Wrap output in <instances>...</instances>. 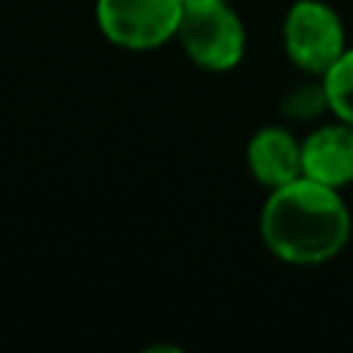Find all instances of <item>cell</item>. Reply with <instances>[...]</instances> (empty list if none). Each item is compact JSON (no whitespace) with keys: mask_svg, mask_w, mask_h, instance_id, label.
Returning <instances> with one entry per match:
<instances>
[{"mask_svg":"<svg viewBox=\"0 0 353 353\" xmlns=\"http://www.w3.org/2000/svg\"><path fill=\"white\" fill-rule=\"evenodd\" d=\"M182 0H97V25L121 50L146 52L176 39Z\"/></svg>","mask_w":353,"mask_h":353,"instance_id":"2","label":"cell"},{"mask_svg":"<svg viewBox=\"0 0 353 353\" xmlns=\"http://www.w3.org/2000/svg\"><path fill=\"white\" fill-rule=\"evenodd\" d=\"M176 39L185 55L207 72H229L245 55V28L226 3L185 8Z\"/></svg>","mask_w":353,"mask_h":353,"instance_id":"4","label":"cell"},{"mask_svg":"<svg viewBox=\"0 0 353 353\" xmlns=\"http://www.w3.org/2000/svg\"><path fill=\"white\" fill-rule=\"evenodd\" d=\"M281 39L287 58L314 77H320L347 50L345 25L323 0H295L287 8Z\"/></svg>","mask_w":353,"mask_h":353,"instance_id":"3","label":"cell"},{"mask_svg":"<svg viewBox=\"0 0 353 353\" xmlns=\"http://www.w3.org/2000/svg\"><path fill=\"white\" fill-rule=\"evenodd\" d=\"M328 110L353 124V47H347L323 74H320Z\"/></svg>","mask_w":353,"mask_h":353,"instance_id":"7","label":"cell"},{"mask_svg":"<svg viewBox=\"0 0 353 353\" xmlns=\"http://www.w3.org/2000/svg\"><path fill=\"white\" fill-rule=\"evenodd\" d=\"M303 176L342 190L353 182V124L336 119L334 124L317 127L301 141Z\"/></svg>","mask_w":353,"mask_h":353,"instance_id":"5","label":"cell"},{"mask_svg":"<svg viewBox=\"0 0 353 353\" xmlns=\"http://www.w3.org/2000/svg\"><path fill=\"white\" fill-rule=\"evenodd\" d=\"M353 218L336 188L298 176L265 199L259 237L287 265H323L350 240Z\"/></svg>","mask_w":353,"mask_h":353,"instance_id":"1","label":"cell"},{"mask_svg":"<svg viewBox=\"0 0 353 353\" xmlns=\"http://www.w3.org/2000/svg\"><path fill=\"white\" fill-rule=\"evenodd\" d=\"M226 0H182V8H207V6H218Z\"/></svg>","mask_w":353,"mask_h":353,"instance_id":"8","label":"cell"},{"mask_svg":"<svg viewBox=\"0 0 353 353\" xmlns=\"http://www.w3.org/2000/svg\"><path fill=\"white\" fill-rule=\"evenodd\" d=\"M245 163L251 176L268 188L276 190L298 176H303V165H301V141L284 130V127H259L248 146H245Z\"/></svg>","mask_w":353,"mask_h":353,"instance_id":"6","label":"cell"}]
</instances>
